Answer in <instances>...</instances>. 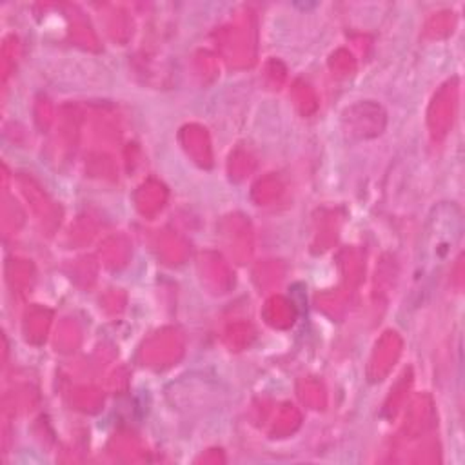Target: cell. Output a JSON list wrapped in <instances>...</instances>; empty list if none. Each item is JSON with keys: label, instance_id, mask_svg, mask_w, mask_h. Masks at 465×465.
I'll return each mask as SVG.
<instances>
[{"label": "cell", "instance_id": "6da1fadb", "mask_svg": "<svg viewBox=\"0 0 465 465\" xmlns=\"http://www.w3.org/2000/svg\"><path fill=\"white\" fill-rule=\"evenodd\" d=\"M463 232L461 211L452 202H441L432 207L427 216L423 234L420 240L418 280L421 287L434 283L447 262L460 249Z\"/></svg>", "mask_w": 465, "mask_h": 465}]
</instances>
